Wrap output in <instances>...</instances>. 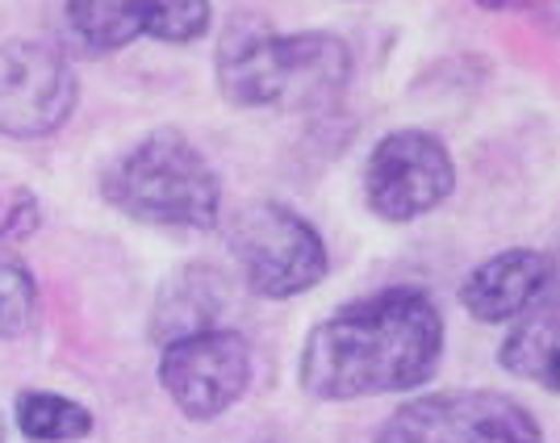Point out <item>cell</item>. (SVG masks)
I'll use <instances>...</instances> for the list:
<instances>
[{
    "mask_svg": "<svg viewBox=\"0 0 560 443\" xmlns=\"http://www.w3.org/2000/svg\"><path fill=\"white\" fill-rule=\"evenodd\" d=\"M160 385L176 410L192 422L226 415L252 385V343L238 330H197L176 343H164Z\"/></svg>",
    "mask_w": 560,
    "mask_h": 443,
    "instance_id": "8992f818",
    "label": "cell"
},
{
    "mask_svg": "<svg viewBox=\"0 0 560 443\" xmlns=\"http://www.w3.org/2000/svg\"><path fill=\"white\" fill-rule=\"evenodd\" d=\"M481 9H490V13H532L539 9V0H477Z\"/></svg>",
    "mask_w": 560,
    "mask_h": 443,
    "instance_id": "e0dca14e",
    "label": "cell"
},
{
    "mask_svg": "<svg viewBox=\"0 0 560 443\" xmlns=\"http://www.w3.org/2000/svg\"><path fill=\"white\" fill-rule=\"evenodd\" d=\"M376 443H544L536 415L493 389L427 394L394 410Z\"/></svg>",
    "mask_w": 560,
    "mask_h": 443,
    "instance_id": "5b68a950",
    "label": "cell"
},
{
    "mask_svg": "<svg viewBox=\"0 0 560 443\" xmlns=\"http://www.w3.org/2000/svg\"><path fill=\"white\" fill-rule=\"evenodd\" d=\"M75 93L80 84L63 50L38 38H18L0 47V135H55L75 109Z\"/></svg>",
    "mask_w": 560,
    "mask_h": 443,
    "instance_id": "ba28073f",
    "label": "cell"
},
{
    "mask_svg": "<svg viewBox=\"0 0 560 443\" xmlns=\"http://www.w3.org/2000/svg\"><path fill=\"white\" fill-rule=\"evenodd\" d=\"M210 22H213L210 0H164L151 38L172 43V47H185V43H197L210 30Z\"/></svg>",
    "mask_w": 560,
    "mask_h": 443,
    "instance_id": "9a60e30c",
    "label": "cell"
},
{
    "mask_svg": "<svg viewBox=\"0 0 560 443\" xmlns=\"http://www.w3.org/2000/svg\"><path fill=\"white\" fill-rule=\"evenodd\" d=\"M38 226V197L30 188H0V243Z\"/></svg>",
    "mask_w": 560,
    "mask_h": 443,
    "instance_id": "2e32d148",
    "label": "cell"
},
{
    "mask_svg": "<svg viewBox=\"0 0 560 443\" xmlns=\"http://www.w3.org/2000/svg\"><path fill=\"white\" fill-rule=\"evenodd\" d=\"M105 201L135 222L210 231L222 213V185L180 130H155L117 155L101 176Z\"/></svg>",
    "mask_w": 560,
    "mask_h": 443,
    "instance_id": "3957f363",
    "label": "cell"
},
{
    "mask_svg": "<svg viewBox=\"0 0 560 443\" xmlns=\"http://www.w3.org/2000/svg\"><path fill=\"white\" fill-rule=\"evenodd\" d=\"M456 188L447 147L427 130H394L373 147L364 167V197L385 222H415L440 210Z\"/></svg>",
    "mask_w": 560,
    "mask_h": 443,
    "instance_id": "52a82bcc",
    "label": "cell"
},
{
    "mask_svg": "<svg viewBox=\"0 0 560 443\" xmlns=\"http://www.w3.org/2000/svg\"><path fill=\"white\" fill-rule=\"evenodd\" d=\"M234 259L243 268L247 289L264 302L302 298L330 272V256L323 234L289 206H252L234 218L231 231Z\"/></svg>",
    "mask_w": 560,
    "mask_h": 443,
    "instance_id": "277c9868",
    "label": "cell"
},
{
    "mask_svg": "<svg viewBox=\"0 0 560 443\" xmlns=\"http://www.w3.org/2000/svg\"><path fill=\"white\" fill-rule=\"evenodd\" d=\"M38 314V280L18 259H0V339L30 330Z\"/></svg>",
    "mask_w": 560,
    "mask_h": 443,
    "instance_id": "5bb4252c",
    "label": "cell"
},
{
    "mask_svg": "<svg viewBox=\"0 0 560 443\" xmlns=\"http://www.w3.org/2000/svg\"><path fill=\"white\" fill-rule=\"evenodd\" d=\"M444 355V314L419 284L348 302L305 335L302 389L318 401L406 394L427 385Z\"/></svg>",
    "mask_w": 560,
    "mask_h": 443,
    "instance_id": "6da1fadb",
    "label": "cell"
},
{
    "mask_svg": "<svg viewBox=\"0 0 560 443\" xmlns=\"http://www.w3.org/2000/svg\"><path fill=\"white\" fill-rule=\"evenodd\" d=\"M552 289V256L536 247H506L477 264L460 284V305L477 323H511Z\"/></svg>",
    "mask_w": 560,
    "mask_h": 443,
    "instance_id": "9c48e42d",
    "label": "cell"
},
{
    "mask_svg": "<svg viewBox=\"0 0 560 443\" xmlns=\"http://www.w3.org/2000/svg\"><path fill=\"white\" fill-rule=\"evenodd\" d=\"M13 415H18V427H22L25 440L34 443H75L93 435V410H84L80 401L59 394H47V389H25L13 401Z\"/></svg>",
    "mask_w": 560,
    "mask_h": 443,
    "instance_id": "4fadbf2b",
    "label": "cell"
},
{
    "mask_svg": "<svg viewBox=\"0 0 560 443\" xmlns=\"http://www.w3.org/2000/svg\"><path fill=\"white\" fill-rule=\"evenodd\" d=\"M351 75V55L335 34H272L238 18L218 47V89L243 109H327Z\"/></svg>",
    "mask_w": 560,
    "mask_h": 443,
    "instance_id": "7a4b0ae2",
    "label": "cell"
},
{
    "mask_svg": "<svg viewBox=\"0 0 560 443\" xmlns=\"http://www.w3.org/2000/svg\"><path fill=\"white\" fill-rule=\"evenodd\" d=\"M502 369L518 381H532L544 394H557V302L552 289L518 314L502 343Z\"/></svg>",
    "mask_w": 560,
    "mask_h": 443,
    "instance_id": "7c38bea8",
    "label": "cell"
},
{
    "mask_svg": "<svg viewBox=\"0 0 560 443\" xmlns=\"http://www.w3.org/2000/svg\"><path fill=\"white\" fill-rule=\"evenodd\" d=\"M164 0H68L71 34L96 55L121 50L155 34Z\"/></svg>",
    "mask_w": 560,
    "mask_h": 443,
    "instance_id": "8fae6325",
    "label": "cell"
},
{
    "mask_svg": "<svg viewBox=\"0 0 560 443\" xmlns=\"http://www.w3.org/2000/svg\"><path fill=\"white\" fill-rule=\"evenodd\" d=\"M0 443H4V419H0Z\"/></svg>",
    "mask_w": 560,
    "mask_h": 443,
    "instance_id": "ac0fdd59",
    "label": "cell"
},
{
    "mask_svg": "<svg viewBox=\"0 0 560 443\" xmlns=\"http://www.w3.org/2000/svg\"><path fill=\"white\" fill-rule=\"evenodd\" d=\"M222 305H226V284L213 268L197 264V268L176 272L155 302V339L176 343L185 335L210 330L222 314Z\"/></svg>",
    "mask_w": 560,
    "mask_h": 443,
    "instance_id": "30bf717a",
    "label": "cell"
}]
</instances>
